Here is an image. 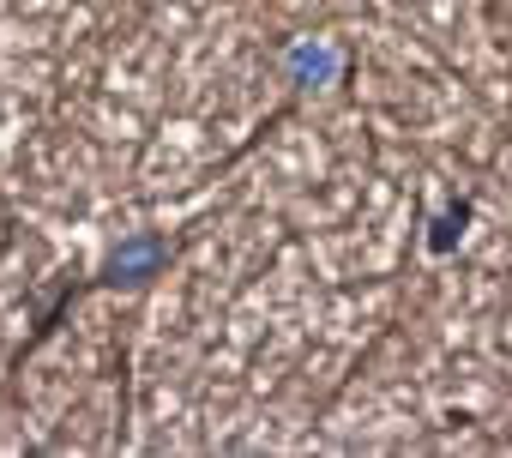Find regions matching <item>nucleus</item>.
I'll return each mask as SVG.
<instances>
[{
    "mask_svg": "<svg viewBox=\"0 0 512 458\" xmlns=\"http://www.w3.org/2000/svg\"><path fill=\"white\" fill-rule=\"evenodd\" d=\"M290 67H296V79H308V85H320V79H332V49H296L290 55Z\"/></svg>",
    "mask_w": 512,
    "mask_h": 458,
    "instance_id": "nucleus-2",
    "label": "nucleus"
},
{
    "mask_svg": "<svg viewBox=\"0 0 512 458\" xmlns=\"http://www.w3.org/2000/svg\"><path fill=\"white\" fill-rule=\"evenodd\" d=\"M458 223H464V205H458V211H446V217L434 223V248H452V242H458Z\"/></svg>",
    "mask_w": 512,
    "mask_h": 458,
    "instance_id": "nucleus-3",
    "label": "nucleus"
},
{
    "mask_svg": "<svg viewBox=\"0 0 512 458\" xmlns=\"http://www.w3.org/2000/svg\"><path fill=\"white\" fill-rule=\"evenodd\" d=\"M157 266H163V236H127V242L109 254L103 278H109V284H145Z\"/></svg>",
    "mask_w": 512,
    "mask_h": 458,
    "instance_id": "nucleus-1",
    "label": "nucleus"
}]
</instances>
